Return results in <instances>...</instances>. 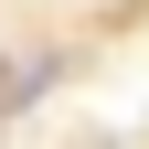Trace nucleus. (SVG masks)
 Returning <instances> with one entry per match:
<instances>
[{
  "label": "nucleus",
  "instance_id": "nucleus-1",
  "mask_svg": "<svg viewBox=\"0 0 149 149\" xmlns=\"http://www.w3.org/2000/svg\"><path fill=\"white\" fill-rule=\"evenodd\" d=\"M0 85H11V64H0Z\"/></svg>",
  "mask_w": 149,
  "mask_h": 149
}]
</instances>
